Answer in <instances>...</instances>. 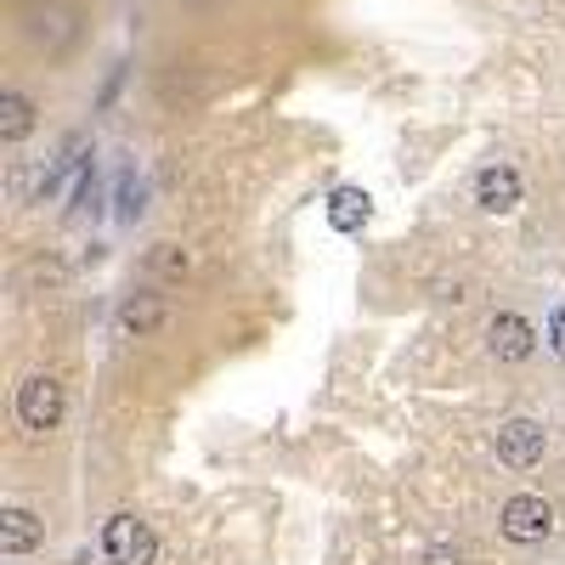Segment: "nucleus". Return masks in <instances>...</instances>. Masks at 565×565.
Listing matches in <instances>:
<instances>
[{"instance_id": "4468645a", "label": "nucleus", "mask_w": 565, "mask_h": 565, "mask_svg": "<svg viewBox=\"0 0 565 565\" xmlns=\"http://www.w3.org/2000/svg\"><path fill=\"white\" fill-rule=\"evenodd\" d=\"M554 351H565V311L554 317Z\"/></svg>"}, {"instance_id": "ddd939ff", "label": "nucleus", "mask_w": 565, "mask_h": 565, "mask_svg": "<svg viewBox=\"0 0 565 565\" xmlns=\"http://www.w3.org/2000/svg\"><path fill=\"white\" fill-rule=\"evenodd\" d=\"M458 560H463V549H458V543H436V549L424 554V565H458Z\"/></svg>"}, {"instance_id": "20e7f679", "label": "nucleus", "mask_w": 565, "mask_h": 565, "mask_svg": "<svg viewBox=\"0 0 565 565\" xmlns=\"http://www.w3.org/2000/svg\"><path fill=\"white\" fill-rule=\"evenodd\" d=\"M103 554H108L114 565H153V560H158V538L148 531V520H137V515H108V526H103Z\"/></svg>"}, {"instance_id": "f8f14e48", "label": "nucleus", "mask_w": 565, "mask_h": 565, "mask_svg": "<svg viewBox=\"0 0 565 565\" xmlns=\"http://www.w3.org/2000/svg\"><path fill=\"white\" fill-rule=\"evenodd\" d=\"M153 272H164V278H181V272H187V255H181L176 244H158V249H153Z\"/></svg>"}, {"instance_id": "6e6552de", "label": "nucleus", "mask_w": 565, "mask_h": 565, "mask_svg": "<svg viewBox=\"0 0 565 565\" xmlns=\"http://www.w3.org/2000/svg\"><path fill=\"white\" fill-rule=\"evenodd\" d=\"M40 543H46V526L28 509H7V515H0V549H7L12 560L28 554V549H40Z\"/></svg>"}, {"instance_id": "0eeeda50", "label": "nucleus", "mask_w": 565, "mask_h": 565, "mask_svg": "<svg viewBox=\"0 0 565 565\" xmlns=\"http://www.w3.org/2000/svg\"><path fill=\"white\" fill-rule=\"evenodd\" d=\"M475 204L486 215H509L520 204V176L509 170V164H486V170L475 176Z\"/></svg>"}, {"instance_id": "1a4fd4ad", "label": "nucleus", "mask_w": 565, "mask_h": 565, "mask_svg": "<svg viewBox=\"0 0 565 565\" xmlns=\"http://www.w3.org/2000/svg\"><path fill=\"white\" fill-rule=\"evenodd\" d=\"M35 130V103L23 91H0V148H17Z\"/></svg>"}, {"instance_id": "9d476101", "label": "nucleus", "mask_w": 565, "mask_h": 565, "mask_svg": "<svg viewBox=\"0 0 565 565\" xmlns=\"http://www.w3.org/2000/svg\"><path fill=\"white\" fill-rule=\"evenodd\" d=\"M164 317H170V311H164V301H153V294H130V301L119 306V328H125V334H158V328H164Z\"/></svg>"}, {"instance_id": "f03ea898", "label": "nucleus", "mask_w": 565, "mask_h": 565, "mask_svg": "<svg viewBox=\"0 0 565 565\" xmlns=\"http://www.w3.org/2000/svg\"><path fill=\"white\" fill-rule=\"evenodd\" d=\"M17 424L28 429V436H51V429L62 424V385L51 374H28L17 385Z\"/></svg>"}, {"instance_id": "7ed1b4c3", "label": "nucleus", "mask_w": 565, "mask_h": 565, "mask_svg": "<svg viewBox=\"0 0 565 565\" xmlns=\"http://www.w3.org/2000/svg\"><path fill=\"white\" fill-rule=\"evenodd\" d=\"M23 35L57 57V51L74 46V35H80V12L69 7V0H40V7L23 12Z\"/></svg>"}, {"instance_id": "39448f33", "label": "nucleus", "mask_w": 565, "mask_h": 565, "mask_svg": "<svg viewBox=\"0 0 565 565\" xmlns=\"http://www.w3.org/2000/svg\"><path fill=\"white\" fill-rule=\"evenodd\" d=\"M543 447H549V429L538 419L497 424V463H509V470H531V463H543Z\"/></svg>"}, {"instance_id": "9b49d317", "label": "nucleus", "mask_w": 565, "mask_h": 565, "mask_svg": "<svg viewBox=\"0 0 565 565\" xmlns=\"http://www.w3.org/2000/svg\"><path fill=\"white\" fill-rule=\"evenodd\" d=\"M368 215H374V198L362 192V187H340L334 198H328V221H334L340 232H356Z\"/></svg>"}, {"instance_id": "f257e3e1", "label": "nucleus", "mask_w": 565, "mask_h": 565, "mask_svg": "<svg viewBox=\"0 0 565 565\" xmlns=\"http://www.w3.org/2000/svg\"><path fill=\"white\" fill-rule=\"evenodd\" d=\"M554 526H560V520H554V504H549V497H538V492L509 497L504 515H497V531H504L509 543H549Z\"/></svg>"}, {"instance_id": "423d86ee", "label": "nucleus", "mask_w": 565, "mask_h": 565, "mask_svg": "<svg viewBox=\"0 0 565 565\" xmlns=\"http://www.w3.org/2000/svg\"><path fill=\"white\" fill-rule=\"evenodd\" d=\"M486 351L497 362H526L531 351H538V328H531L526 317H515V311H497L486 322Z\"/></svg>"}]
</instances>
